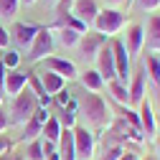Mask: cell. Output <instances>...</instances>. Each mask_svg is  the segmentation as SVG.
Here are the masks:
<instances>
[{
	"label": "cell",
	"instance_id": "obj_35",
	"mask_svg": "<svg viewBox=\"0 0 160 160\" xmlns=\"http://www.w3.org/2000/svg\"><path fill=\"white\" fill-rule=\"evenodd\" d=\"M119 160H140V155H137V152H132V150H125Z\"/></svg>",
	"mask_w": 160,
	"mask_h": 160
},
{
	"label": "cell",
	"instance_id": "obj_42",
	"mask_svg": "<svg viewBox=\"0 0 160 160\" xmlns=\"http://www.w3.org/2000/svg\"><path fill=\"white\" fill-rule=\"evenodd\" d=\"M125 3H127V8H132V3H135V0H125Z\"/></svg>",
	"mask_w": 160,
	"mask_h": 160
},
{
	"label": "cell",
	"instance_id": "obj_33",
	"mask_svg": "<svg viewBox=\"0 0 160 160\" xmlns=\"http://www.w3.org/2000/svg\"><path fill=\"white\" fill-rule=\"evenodd\" d=\"M10 127V119H8V112L3 109V107H0V135H3L5 130Z\"/></svg>",
	"mask_w": 160,
	"mask_h": 160
},
{
	"label": "cell",
	"instance_id": "obj_4",
	"mask_svg": "<svg viewBox=\"0 0 160 160\" xmlns=\"http://www.w3.org/2000/svg\"><path fill=\"white\" fill-rule=\"evenodd\" d=\"M74 148H76V160H94L97 140H94V132L87 125L74 127Z\"/></svg>",
	"mask_w": 160,
	"mask_h": 160
},
{
	"label": "cell",
	"instance_id": "obj_1",
	"mask_svg": "<svg viewBox=\"0 0 160 160\" xmlns=\"http://www.w3.org/2000/svg\"><path fill=\"white\" fill-rule=\"evenodd\" d=\"M82 114L87 117V125L94 130H107L112 125V112H109L107 102L94 92H87L82 97Z\"/></svg>",
	"mask_w": 160,
	"mask_h": 160
},
{
	"label": "cell",
	"instance_id": "obj_39",
	"mask_svg": "<svg viewBox=\"0 0 160 160\" xmlns=\"http://www.w3.org/2000/svg\"><path fill=\"white\" fill-rule=\"evenodd\" d=\"M56 3L58 0H46V5H51V8H56Z\"/></svg>",
	"mask_w": 160,
	"mask_h": 160
},
{
	"label": "cell",
	"instance_id": "obj_26",
	"mask_svg": "<svg viewBox=\"0 0 160 160\" xmlns=\"http://www.w3.org/2000/svg\"><path fill=\"white\" fill-rule=\"evenodd\" d=\"M18 5H21V0H0V18H5V21L15 18Z\"/></svg>",
	"mask_w": 160,
	"mask_h": 160
},
{
	"label": "cell",
	"instance_id": "obj_12",
	"mask_svg": "<svg viewBox=\"0 0 160 160\" xmlns=\"http://www.w3.org/2000/svg\"><path fill=\"white\" fill-rule=\"evenodd\" d=\"M41 31L33 23H15L10 31V41H15L18 48H31V43L36 41V33Z\"/></svg>",
	"mask_w": 160,
	"mask_h": 160
},
{
	"label": "cell",
	"instance_id": "obj_23",
	"mask_svg": "<svg viewBox=\"0 0 160 160\" xmlns=\"http://www.w3.org/2000/svg\"><path fill=\"white\" fill-rule=\"evenodd\" d=\"M142 66H145V71H148V76H150V82H152L155 87H160V58H158L155 53H148V56L142 58Z\"/></svg>",
	"mask_w": 160,
	"mask_h": 160
},
{
	"label": "cell",
	"instance_id": "obj_13",
	"mask_svg": "<svg viewBox=\"0 0 160 160\" xmlns=\"http://www.w3.org/2000/svg\"><path fill=\"white\" fill-rule=\"evenodd\" d=\"M145 79H148V71H145V66H142V64H140V69H137V71H132L130 84H127V92H130V104H137V107H140V102L145 99Z\"/></svg>",
	"mask_w": 160,
	"mask_h": 160
},
{
	"label": "cell",
	"instance_id": "obj_9",
	"mask_svg": "<svg viewBox=\"0 0 160 160\" xmlns=\"http://www.w3.org/2000/svg\"><path fill=\"white\" fill-rule=\"evenodd\" d=\"M43 66H46L48 71L58 74V76H64L66 82H69V79H79V69H76L74 61H69V58H61V56H46V58H43Z\"/></svg>",
	"mask_w": 160,
	"mask_h": 160
},
{
	"label": "cell",
	"instance_id": "obj_30",
	"mask_svg": "<svg viewBox=\"0 0 160 160\" xmlns=\"http://www.w3.org/2000/svg\"><path fill=\"white\" fill-rule=\"evenodd\" d=\"M71 8H74V0H58L56 3V15H66V13H71Z\"/></svg>",
	"mask_w": 160,
	"mask_h": 160
},
{
	"label": "cell",
	"instance_id": "obj_16",
	"mask_svg": "<svg viewBox=\"0 0 160 160\" xmlns=\"http://www.w3.org/2000/svg\"><path fill=\"white\" fill-rule=\"evenodd\" d=\"M38 79H41L43 92H46L51 99H53L58 92H64V87H66V79H64V76H58V74H53V71H48V69L38 71Z\"/></svg>",
	"mask_w": 160,
	"mask_h": 160
},
{
	"label": "cell",
	"instance_id": "obj_34",
	"mask_svg": "<svg viewBox=\"0 0 160 160\" xmlns=\"http://www.w3.org/2000/svg\"><path fill=\"white\" fill-rule=\"evenodd\" d=\"M8 150H10V140H8L5 135H0V158H3Z\"/></svg>",
	"mask_w": 160,
	"mask_h": 160
},
{
	"label": "cell",
	"instance_id": "obj_25",
	"mask_svg": "<svg viewBox=\"0 0 160 160\" xmlns=\"http://www.w3.org/2000/svg\"><path fill=\"white\" fill-rule=\"evenodd\" d=\"M3 61V66L8 71H18V64H21V51H15V48H5V56L0 58Z\"/></svg>",
	"mask_w": 160,
	"mask_h": 160
},
{
	"label": "cell",
	"instance_id": "obj_2",
	"mask_svg": "<svg viewBox=\"0 0 160 160\" xmlns=\"http://www.w3.org/2000/svg\"><path fill=\"white\" fill-rule=\"evenodd\" d=\"M38 109V97L26 87L21 94H15L13 97V102H10V109H8V119H10V125H26L28 119L36 114Z\"/></svg>",
	"mask_w": 160,
	"mask_h": 160
},
{
	"label": "cell",
	"instance_id": "obj_14",
	"mask_svg": "<svg viewBox=\"0 0 160 160\" xmlns=\"http://www.w3.org/2000/svg\"><path fill=\"white\" fill-rule=\"evenodd\" d=\"M104 43H107V38H104V36H99L97 31H94V33L87 31V33L82 36V41H79V48H82V56H84V58L94 61L97 53H99V48H102Z\"/></svg>",
	"mask_w": 160,
	"mask_h": 160
},
{
	"label": "cell",
	"instance_id": "obj_11",
	"mask_svg": "<svg viewBox=\"0 0 160 160\" xmlns=\"http://www.w3.org/2000/svg\"><path fill=\"white\" fill-rule=\"evenodd\" d=\"M71 15L79 18V21H82L87 28H92V23L97 21V15H99V5H97V0H74Z\"/></svg>",
	"mask_w": 160,
	"mask_h": 160
},
{
	"label": "cell",
	"instance_id": "obj_24",
	"mask_svg": "<svg viewBox=\"0 0 160 160\" xmlns=\"http://www.w3.org/2000/svg\"><path fill=\"white\" fill-rule=\"evenodd\" d=\"M43 137H38V140H33V142H28V148H26V160H43Z\"/></svg>",
	"mask_w": 160,
	"mask_h": 160
},
{
	"label": "cell",
	"instance_id": "obj_32",
	"mask_svg": "<svg viewBox=\"0 0 160 160\" xmlns=\"http://www.w3.org/2000/svg\"><path fill=\"white\" fill-rule=\"evenodd\" d=\"M8 46H10V31L0 26V48H8Z\"/></svg>",
	"mask_w": 160,
	"mask_h": 160
},
{
	"label": "cell",
	"instance_id": "obj_18",
	"mask_svg": "<svg viewBox=\"0 0 160 160\" xmlns=\"http://www.w3.org/2000/svg\"><path fill=\"white\" fill-rule=\"evenodd\" d=\"M79 82H82V87L87 89V92H94V94H99L107 84H104V79L99 76V71L97 69H87L84 74H79Z\"/></svg>",
	"mask_w": 160,
	"mask_h": 160
},
{
	"label": "cell",
	"instance_id": "obj_8",
	"mask_svg": "<svg viewBox=\"0 0 160 160\" xmlns=\"http://www.w3.org/2000/svg\"><path fill=\"white\" fill-rule=\"evenodd\" d=\"M137 117H140V132H142V137L152 140V137L158 135V119H155V112H152L150 99H142V102H140Z\"/></svg>",
	"mask_w": 160,
	"mask_h": 160
},
{
	"label": "cell",
	"instance_id": "obj_7",
	"mask_svg": "<svg viewBox=\"0 0 160 160\" xmlns=\"http://www.w3.org/2000/svg\"><path fill=\"white\" fill-rule=\"evenodd\" d=\"M97 71H99V76L104 79V84L107 82H112V79H117V69H114V53H112V46L109 43H104L102 48H99V53H97Z\"/></svg>",
	"mask_w": 160,
	"mask_h": 160
},
{
	"label": "cell",
	"instance_id": "obj_10",
	"mask_svg": "<svg viewBox=\"0 0 160 160\" xmlns=\"http://www.w3.org/2000/svg\"><path fill=\"white\" fill-rule=\"evenodd\" d=\"M125 46H127L130 58H137L140 53H142V48H145V26H140V23H130V26H127Z\"/></svg>",
	"mask_w": 160,
	"mask_h": 160
},
{
	"label": "cell",
	"instance_id": "obj_31",
	"mask_svg": "<svg viewBox=\"0 0 160 160\" xmlns=\"http://www.w3.org/2000/svg\"><path fill=\"white\" fill-rule=\"evenodd\" d=\"M122 152H125L122 145H112V148L104 152V160H119V158H122Z\"/></svg>",
	"mask_w": 160,
	"mask_h": 160
},
{
	"label": "cell",
	"instance_id": "obj_17",
	"mask_svg": "<svg viewBox=\"0 0 160 160\" xmlns=\"http://www.w3.org/2000/svg\"><path fill=\"white\" fill-rule=\"evenodd\" d=\"M145 46L148 51L160 53V15H150L148 28H145Z\"/></svg>",
	"mask_w": 160,
	"mask_h": 160
},
{
	"label": "cell",
	"instance_id": "obj_29",
	"mask_svg": "<svg viewBox=\"0 0 160 160\" xmlns=\"http://www.w3.org/2000/svg\"><path fill=\"white\" fill-rule=\"evenodd\" d=\"M125 119H127V125H130V127L140 130V117H137V109H132V107H125Z\"/></svg>",
	"mask_w": 160,
	"mask_h": 160
},
{
	"label": "cell",
	"instance_id": "obj_21",
	"mask_svg": "<svg viewBox=\"0 0 160 160\" xmlns=\"http://www.w3.org/2000/svg\"><path fill=\"white\" fill-rule=\"evenodd\" d=\"M43 132V122L38 119L36 114L28 119V122L23 125V132H21V142H33V140H38Z\"/></svg>",
	"mask_w": 160,
	"mask_h": 160
},
{
	"label": "cell",
	"instance_id": "obj_19",
	"mask_svg": "<svg viewBox=\"0 0 160 160\" xmlns=\"http://www.w3.org/2000/svg\"><path fill=\"white\" fill-rule=\"evenodd\" d=\"M51 31H56V38H53V41H58L64 48H74V46H79V41H82V33L74 31V28L58 26V28H51Z\"/></svg>",
	"mask_w": 160,
	"mask_h": 160
},
{
	"label": "cell",
	"instance_id": "obj_28",
	"mask_svg": "<svg viewBox=\"0 0 160 160\" xmlns=\"http://www.w3.org/2000/svg\"><path fill=\"white\" fill-rule=\"evenodd\" d=\"M132 5H137L140 10H145V13H152V10L160 8V0H135Z\"/></svg>",
	"mask_w": 160,
	"mask_h": 160
},
{
	"label": "cell",
	"instance_id": "obj_36",
	"mask_svg": "<svg viewBox=\"0 0 160 160\" xmlns=\"http://www.w3.org/2000/svg\"><path fill=\"white\" fill-rule=\"evenodd\" d=\"M5 74H8V69L3 66V61H0V89H3V84H5Z\"/></svg>",
	"mask_w": 160,
	"mask_h": 160
},
{
	"label": "cell",
	"instance_id": "obj_27",
	"mask_svg": "<svg viewBox=\"0 0 160 160\" xmlns=\"http://www.w3.org/2000/svg\"><path fill=\"white\" fill-rule=\"evenodd\" d=\"M53 99L58 102V107H61V109H66V107H69V109H74V112H76V104L71 102V94H69L66 89H64V92H58V94H56Z\"/></svg>",
	"mask_w": 160,
	"mask_h": 160
},
{
	"label": "cell",
	"instance_id": "obj_40",
	"mask_svg": "<svg viewBox=\"0 0 160 160\" xmlns=\"http://www.w3.org/2000/svg\"><path fill=\"white\" fill-rule=\"evenodd\" d=\"M3 99H5V92L0 89V107H3Z\"/></svg>",
	"mask_w": 160,
	"mask_h": 160
},
{
	"label": "cell",
	"instance_id": "obj_6",
	"mask_svg": "<svg viewBox=\"0 0 160 160\" xmlns=\"http://www.w3.org/2000/svg\"><path fill=\"white\" fill-rule=\"evenodd\" d=\"M53 33H51V28H41L36 33V41L31 43V48H28V61L31 64H38V61H43L46 56H51V51H53Z\"/></svg>",
	"mask_w": 160,
	"mask_h": 160
},
{
	"label": "cell",
	"instance_id": "obj_3",
	"mask_svg": "<svg viewBox=\"0 0 160 160\" xmlns=\"http://www.w3.org/2000/svg\"><path fill=\"white\" fill-rule=\"evenodd\" d=\"M125 26H127V18H125V13L119 10V8H104V10H99L97 21L92 23V28H94L99 36H104V38L117 36Z\"/></svg>",
	"mask_w": 160,
	"mask_h": 160
},
{
	"label": "cell",
	"instance_id": "obj_20",
	"mask_svg": "<svg viewBox=\"0 0 160 160\" xmlns=\"http://www.w3.org/2000/svg\"><path fill=\"white\" fill-rule=\"evenodd\" d=\"M107 92H109V97L114 99L119 107H130V92H127V84L112 79V82H107Z\"/></svg>",
	"mask_w": 160,
	"mask_h": 160
},
{
	"label": "cell",
	"instance_id": "obj_15",
	"mask_svg": "<svg viewBox=\"0 0 160 160\" xmlns=\"http://www.w3.org/2000/svg\"><path fill=\"white\" fill-rule=\"evenodd\" d=\"M28 87V71L23 74V71H8L5 74V84H3V92H5V97H15V94H21L23 89Z\"/></svg>",
	"mask_w": 160,
	"mask_h": 160
},
{
	"label": "cell",
	"instance_id": "obj_41",
	"mask_svg": "<svg viewBox=\"0 0 160 160\" xmlns=\"http://www.w3.org/2000/svg\"><path fill=\"white\" fill-rule=\"evenodd\" d=\"M21 3H26V5H33V3H38V0H21Z\"/></svg>",
	"mask_w": 160,
	"mask_h": 160
},
{
	"label": "cell",
	"instance_id": "obj_37",
	"mask_svg": "<svg viewBox=\"0 0 160 160\" xmlns=\"http://www.w3.org/2000/svg\"><path fill=\"white\" fill-rule=\"evenodd\" d=\"M107 8H119V5H125V0H104Z\"/></svg>",
	"mask_w": 160,
	"mask_h": 160
},
{
	"label": "cell",
	"instance_id": "obj_43",
	"mask_svg": "<svg viewBox=\"0 0 160 160\" xmlns=\"http://www.w3.org/2000/svg\"><path fill=\"white\" fill-rule=\"evenodd\" d=\"M158 158H160V142H158Z\"/></svg>",
	"mask_w": 160,
	"mask_h": 160
},
{
	"label": "cell",
	"instance_id": "obj_5",
	"mask_svg": "<svg viewBox=\"0 0 160 160\" xmlns=\"http://www.w3.org/2000/svg\"><path fill=\"white\" fill-rule=\"evenodd\" d=\"M109 46H112V53H114L117 82H122V84H130V76H132V58H130V53H127V46H125V41L114 38V41H112Z\"/></svg>",
	"mask_w": 160,
	"mask_h": 160
},
{
	"label": "cell",
	"instance_id": "obj_22",
	"mask_svg": "<svg viewBox=\"0 0 160 160\" xmlns=\"http://www.w3.org/2000/svg\"><path fill=\"white\" fill-rule=\"evenodd\" d=\"M61 122H58V117H48V122L43 125V132H41V137L46 140V142H51V145H58V137H61Z\"/></svg>",
	"mask_w": 160,
	"mask_h": 160
},
{
	"label": "cell",
	"instance_id": "obj_38",
	"mask_svg": "<svg viewBox=\"0 0 160 160\" xmlns=\"http://www.w3.org/2000/svg\"><path fill=\"white\" fill-rule=\"evenodd\" d=\"M140 160H160L158 155H145V158H140Z\"/></svg>",
	"mask_w": 160,
	"mask_h": 160
}]
</instances>
